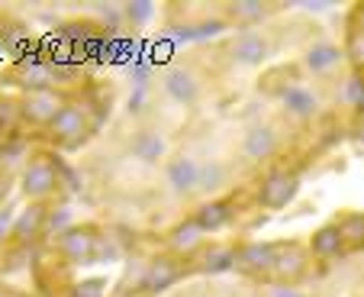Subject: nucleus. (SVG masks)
I'll use <instances>...</instances> for the list:
<instances>
[{
	"label": "nucleus",
	"mask_w": 364,
	"mask_h": 297,
	"mask_svg": "<svg viewBox=\"0 0 364 297\" xmlns=\"http://www.w3.org/2000/svg\"><path fill=\"white\" fill-rule=\"evenodd\" d=\"M62 107L65 104L52 94V90H36V94L26 97V104H23V117L33 120V123H52Z\"/></svg>",
	"instance_id": "obj_2"
},
{
	"label": "nucleus",
	"mask_w": 364,
	"mask_h": 297,
	"mask_svg": "<svg viewBox=\"0 0 364 297\" xmlns=\"http://www.w3.org/2000/svg\"><path fill=\"white\" fill-rule=\"evenodd\" d=\"M165 90L178 100V104H193L197 100V81H193V75L191 71H184V68H171L165 75Z\"/></svg>",
	"instance_id": "obj_6"
},
{
	"label": "nucleus",
	"mask_w": 364,
	"mask_h": 297,
	"mask_svg": "<svg viewBox=\"0 0 364 297\" xmlns=\"http://www.w3.org/2000/svg\"><path fill=\"white\" fill-rule=\"evenodd\" d=\"M129 149H132V155H136L139 162L151 165V162H159L161 155H165V139H161V132H155V130H142V132L132 136Z\"/></svg>",
	"instance_id": "obj_4"
},
{
	"label": "nucleus",
	"mask_w": 364,
	"mask_h": 297,
	"mask_svg": "<svg viewBox=\"0 0 364 297\" xmlns=\"http://www.w3.org/2000/svg\"><path fill=\"white\" fill-rule=\"evenodd\" d=\"M62 252L65 256H71V259H77V262H87L90 256H94V236L90 233H68L62 239Z\"/></svg>",
	"instance_id": "obj_11"
},
{
	"label": "nucleus",
	"mask_w": 364,
	"mask_h": 297,
	"mask_svg": "<svg viewBox=\"0 0 364 297\" xmlns=\"http://www.w3.org/2000/svg\"><path fill=\"white\" fill-rule=\"evenodd\" d=\"M226 220H229L226 204H206V207H200V214H197V226L200 229H216V226H223Z\"/></svg>",
	"instance_id": "obj_14"
},
{
	"label": "nucleus",
	"mask_w": 364,
	"mask_h": 297,
	"mask_svg": "<svg viewBox=\"0 0 364 297\" xmlns=\"http://www.w3.org/2000/svg\"><path fill=\"white\" fill-rule=\"evenodd\" d=\"M232 58L242 65H262L264 58H268V42L262 39V36H255V33H245L235 39L232 46Z\"/></svg>",
	"instance_id": "obj_5"
},
{
	"label": "nucleus",
	"mask_w": 364,
	"mask_h": 297,
	"mask_svg": "<svg viewBox=\"0 0 364 297\" xmlns=\"http://www.w3.org/2000/svg\"><path fill=\"white\" fill-rule=\"evenodd\" d=\"M284 104H287V110L296 113V117H309V113L316 110V97L309 94L306 88H287L284 90Z\"/></svg>",
	"instance_id": "obj_12"
},
{
	"label": "nucleus",
	"mask_w": 364,
	"mask_h": 297,
	"mask_svg": "<svg viewBox=\"0 0 364 297\" xmlns=\"http://www.w3.org/2000/svg\"><path fill=\"white\" fill-rule=\"evenodd\" d=\"M39 223H42V207H29L26 214L14 223V233L16 236H33L36 229H39Z\"/></svg>",
	"instance_id": "obj_19"
},
{
	"label": "nucleus",
	"mask_w": 364,
	"mask_h": 297,
	"mask_svg": "<svg viewBox=\"0 0 364 297\" xmlns=\"http://www.w3.org/2000/svg\"><path fill=\"white\" fill-rule=\"evenodd\" d=\"M338 62V48L336 46H313L306 52V65L313 71H323V68H329V65H336Z\"/></svg>",
	"instance_id": "obj_15"
},
{
	"label": "nucleus",
	"mask_w": 364,
	"mask_h": 297,
	"mask_svg": "<svg viewBox=\"0 0 364 297\" xmlns=\"http://www.w3.org/2000/svg\"><path fill=\"white\" fill-rule=\"evenodd\" d=\"M338 246H342V233L338 229H319L316 236H313V252L316 256H332V252H338Z\"/></svg>",
	"instance_id": "obj_16"
},
{
	"label": "nucleus",
	"mask_w": 364,
	"mask_h": 297,
	"mask_svg": "<svg viewBox=\"0 0 364 297\" xmlns=\"http://www.w3.org/2000/svg\"><path fill=\"white\" fill-rule=\"evenodd\" d=\"M52 130H55V136H62V139H77L84 132V113L77 110V107H71V104H65L62 110H58V117L52 120Z\"/></svg>",
	"instance_id": "obj_10"
},
{
	"label": "nucleus",
	"mask_w": 364,
	"mask_h": 297,
	"mask_svg": "<svg viewBox=\"0 0 364 297\" xmlns=\"http://www.w3.org/2000/svg\"><path fill=\"white\" fill-rule=\"evenodd\" d=\"M274 269L281 271V275L294 278L296 271L303 269V262H300V252H296V249H290V256H281V259H274Z\"/></svg>",
	"instance_id": "obj_22"
},
{
	"label": "nucleus",
	"mask_w": 364,
	"mask_h": 297,
	"mask_svg": "<svg viewBox=\"0 0 364 297\" xmlns=\"http://www.w3.org/2000/svg\"><path fill=\"white\" fill-rule=\"evenodd\" d=\"M174 278H178V269H174V262H168V259H159V262H151L145 284H149L151 291H161V288H168Z\"/></svg>",
	"instance_id": "obj_13"
},
{
	"label": "nucleus",
	"mask_w": 364,
	"mask_h": 297,
	"mask_svg": "<svg viewBox=\"0 0 364 297\" xmlns=\"http://www.w3.org/2000/svg\"><path fill=\"white\" fill-rule=\"evenodd\" d=\"M294 194H296V178L277 172L262 184V204L264 207H271V210H277V207H284Z\"/></svg>",
	"instance_id": "obj_3"
},
{
	"label": "nucleus",
	"mask_w": 364,
	"mask_h": 297,
	"mask_svg": "<svg viewBox=\"0 0 364 297\" xmlns=\"http://www.w3.org/2000/svg\"><path fill=\"white\" fill-rule=\"evenodd\" d=\"M235 265H239V269H248V271L271 269V265H274V249H271V246H258V242L242 246V249L235 252Z\"/></svg>",
	"instance_id": "obj_8"
},
{
	"label": "nucleus",
	"mask_w": 364,
	"mask_h": 297,
	"mask_svg": "<svg viewBox=\"0 0 364 297\" xmlns=\"http://www.w3.org/2000/svg\"><path fill=\"white\" fill-rule=\"evenodd\" d=\"M229 262H235V252L213 249L210 256H206V271H223V269H229Z\"/></svg>",
	"instance_id": "obj_23"
},
{
	"label": "nucleus",
	"mask_w": 364,
	"mask_h": 297,
	"mask_svg": "<svg viewBox=\"0 0 364 297\" xmlns=\"http://www.w3.org/2000/svg\"><path fill=\"white\" fill-rule=\"evenodd\" d=\"M55 187V172H52V165H29L26 174H23V191L33 194V197H42V194H48Z\"/></svg>",
	"instance_id": "obj_9"
},
{
	"label": "nucleus",
	"mask_w": 364,
	"mask_h": 297,
	"mask_svg": "<svg viewBox=\"0 0 364 297\" xmlns=\"http://www.w3.org/2000/svg\"><path fill=\"white\" fill-rule=\"evenodd\" d=\"M149 14H151L149 4H136V7H129V16H136V20H145Z\"/></svg>",
	"instance_id": "obj_28"
},
{
	"label": "nucleus",
	"mask_w": 364,
	"mask_h": 297,
	"mask_svg": "<svg viewBox=\"0 0 364 297\" xmlns=\"http://www.w3.org/2000/svg\"><path fill=\"white\" fill-rule=\"evenodd\" d=\"M14 104H0V126H10L14 123Z\"/></svg>",
	"instance_id": "obj_27"
},
{
	"label": "nucleus",
	"mask_w": 364,
	"mask_h": 297,
	"mask_svg": "<svg viewBox=\"0 0 364 297\" xmlns=\"http://www.w3.org/2000/svg\"><path fill=\"white\" fill-rule=\"evenodd\" d=\"M200 233H203V229L197 226V220H193V223H184V226L174 229L171 246H174V249H184V252H187V249H193V246L200 242Z\"/></svg>",
	"instance_id": "obj_17"
},
{
	"label": "nucleus",
	"mask_w": 364,
	"mask_h": 297,
	"mask_svg": "<svg viewBox=\"0 0 364 297\" xmlns=\"http://www.w3.org/2000/svg\"><path fill=\"white\" fill-rule=\"evenodd\" d=\"M232 14L235 16H262V4H252V0H245V4H235Z\"/></svg>",
	"instance_id": "obj_25"
},
{
	"label": "nucleus",
	"mask_w": 364,
	"mask_h": 297,
	"mask_svg": "<svg viewBox=\"0 0 364 297\" xmlns=\"http://www.w3.org/2000/svg\"><path fill=\"white\" fill-rule=\"evenodd\" d=\"M351 97H355V100H358V104H361L364 107V88H361V81H351Z\"/></svg>",
	"instance_id": "obj_29"
},
{
	"label": "nucleus",
	"mask_w": 364,
	"mask_h": 297,
	"mask_svg": "<svg viewBox=\"0 0 364 297\" xmlns=\"http://www.w3.org/2000/svg\"><path fill=\"white\" fill-rule=\"evenodd\" d=\"M338 233H342V239H364V217L361 214L345 217L342 226H338Z\"/></svg>",
	"instance_id": "obj_20"
},
{
	"label": "nucleus",
	"mask_w": 364,
	"mask_h": 297,
	"mask_svg": "<svg viewBox=\"0 0 364 297\" xmlns=\"http://www.w3.org/2000/svg\"><path fill=\"white\" fill-rule=\"evenodd\" d=\"M277 149V132L271 126H252L245 132V155L248 159H268Z\"/></svg>",
	"instance_id": "obj_7"
},
{
	"label": "nucleus",
	"mask_w": 364,
	"mask_h": 297,
	"mask_svg": "<svg viewBox=\"0 0 364 297\" xmlns=\"http://www.w3.org/2000/svg\"><path fill=\"white\" fill-rule=\"evenodd\" d=\"M223 178H226V168H223V165H216V162H210V165H200V187H203V191H213V187H220Z\"/></svg>",
	"instance_id": "obj_18"
},
{
	"label": "nucleus",
	"mask_w": 364,
	"mask_h": 297,
	"mask_svg": "<svg viewBox=\"0 0 364 297\" xmlns=\"http://www.w3.org/2000/svg\"><path fill=\"white\" fill-rule=\"evenodd\" d=\"M168 184L178 194H191L193 187H200V165L191 155H178L168 162Z\"/></svg>",
	"instance_id": "obj_1"
},
{
	"label": "nucleus",
	"mask_w": 364,
	"mask_h": 297,
	"mask_svg": "<svg viewBox=\"0 0 364 297\" xmlns=\"http://www.w3.org/2000/svg\"><path fill=\"white\" fill-rule=\"evenodd\" d=\"M14 214H10V210H0V242H4V239H7V233H10V229H14Z\"/></svg>",
	"instance_id": "obj_26"
},
{
	"label": "nucleus",
	"mask_w": 364,
	"mask_h": 297,
	"mask_svg": "<svg viewBox=\"0 0 364 297\" xmlns=\"http://www.w3.org/2000/svg\"><path fill=\"white\" fill-rule=\"evenodd\" d=\"M75 297H103V284L100 281H84L75 288Z\"/></svg>",
	"instance_id": "obj_24"
},
{
	"label": "nucleus",
	"mask_w": 364,
	"mask_h": 297,
	"mask_svg": "<svg viewBox=\"0 0 364 297\" xmlns=\"http://www.w3.org/2000/svg\"><path fill=\"white\" fill-rule=\"evenodd\" d=\"M23 84L46 88V84H52V68H46V65H33V68L23 71Z\"/></svg>",
	"instance_id": "obj_21"
},
{
	"label": "nucleus",
	"mask_w": 364,
	"mask_h": 297,
	"mask_svg": "<svg viewBox=\"0 0 364 297\" xmlns=\"http://www.w3.org/2000/svg\"><path fill=\"white\" fill-rule=\"evenodd\" d=\"M7 187H10V184H7V178H0V201L7 197Z\"/></svg>",
	"instance_id": "obj_30"
}]
</instances>
